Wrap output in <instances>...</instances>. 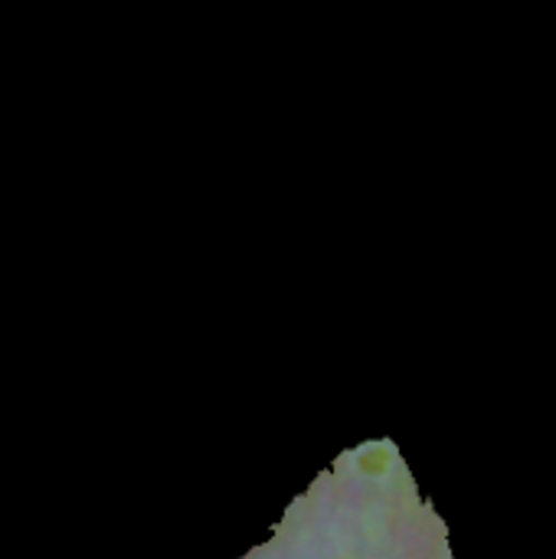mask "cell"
Returning <instances> with one entry per match:
<instances>
[{"instance_id":"6da1fadb","label":"cell","mask_w":556,"mask_h":559,"mask_svg":"<svg viewBox=\"0 0 556 559\" xmlns=\"http://www.w3.org/2000/svg\"><path fill=\"white\" fill-rule=\"evenodd\" d=\"M242 559H456L449 527L423 498L400 449L364 442L292 501Z\"/></svg>"}]
</instances>
